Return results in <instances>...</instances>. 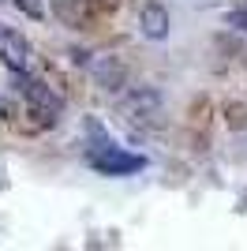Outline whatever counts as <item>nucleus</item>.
<instances>
[{
	"mask_svg": "<svg viewBox=\"0 0 247 251\" xmlns=\"http://www.w3.org/2000/svg\"><path fill=\"white\" fill-rule=\"evenodd\" d=\"M169 8L165 4H157V0H150V4H143V11H139V30L150 38V42H165L169 38Z\"/></svg>",
	"mask_w": 247,
	"mask_h": 251,
	"instance_id": "6",
	"label": "nucleus"
},
{
	"mask_svg": "<svg viewBox=\"0 0 247 251\" xmlns=\"http://www.w3.org/2000/svg\"><path fill=\"white\" fill-rule=\"evenodd\" d=\"M0 64L8 72H30V45L23 42V34L0 26Z\"/></svg>",
	"mask_w": 247,
	"mask_h": 251,
	"instance_id": "4",
	"label": "nucleus"
},
{
	"mask_svg": "<svg viewBox=\"0 0 247 251\" xmlns=\"http://www.w3.org/2000/svg\"><path fill=\"white\" fill-rule=\"evenodd\" d=\"M11 75H15V90L26 94V101H30V116L41 127H52L60 120V98L49 94V86L38 83V79H30L26 72H11Z\"/></svg>",
	"mask_w": 247,
	"mask_h": 251,
	"instance_id": "1",
	"label": "nucleus"
},
{
	"mask_svg": "<svg viewBox=\"0 0 247 251\" xmlns=\"http://www.w3.org/2000/svg\"><path fill=\"white\" fill-rule=\"evenodd\" d=\"M228 127H247V109L244 105H228Z\"/></svg>",
	"mask_w": 247,
	"mask_h": 251,
	"instance_id": "9",
	"label": "nucleus"
},
{
	"mask_svg": "<svg viewBox=\"0 0 247 251\" xmlns=\"http://www.w3.org/2000/svg\"><path fill=\"white\" fill-rule=\"evenodd\" d=\"M94 83L101 86V90H109V94H116V90L127 83V64H124L120 56H113V52L98 56V60H94Z\"/></svg>",
	"mask_w": 247,
	"mask_h": 251,
	"instance_id": "5",
	"label": "nucleus"
},
{
	"mask_svg": "<svg viewBox=\"0 0 247 251\" xmlns=\"http://www.w3.org/2000/svg\"><path fill=\"white\" fill-rule=\"evenodd\" d=\"M15 116V101L11 98H0V120H11Z\"/></svg>",
	"mask_w": 247,
	"mask_h": 251,
	"instance_id": "11",
	"label": "nucleus"
},
{
	"mask_svg": "<svg viewBox=\"0 0 247 251\" xmlns=\"http://www.w3.org/2000/svg\"><path fill=\"white\" fill-rule=\"evenodd\" d=\"M120 113L127 124H157L161 116V90L157 86H135L120 101Z\"/></svg>",
	"mask_w": 247,
	"mask_h": 251,
	"instance_id": "2",
	"label": "nucleus"
},
{
	"mask_svg": "<svg viewBox=\"0 0 247 251\" xmlns=\"http://www.w3.org/2000/svg\"><path fill=\"white\" fill-rule=\"evenodd\" d=\"M82 131H86V143H90L94 150L113 147V139H109V131H105V124L98 120V116H86V120H82Z\"/></svg>",
	"mask_w": 247,
	"mask_h": 251,
	"instance_id": "7",
	"label": "nucleus"
},
{
	"mask_svg": "<svg viewBox=\"0 0 247 251\" xmlns=\"http://www.w3.org/2000/svg\"><path fill=\"white\" fill-rule=\"evenodd\" d=\"M228 26H236V30H244V34H247V8L228 11Z\"/></svg>",
	"mask_w": 247,
	"mask_h": 251,
	"instance_id": "10",
	"label": "nucleus"
},
{
	"mask_svg": "<svg viewBox=\"0 0 247 251\" xmlns=\"http://www.w3.org/2000/svg\"><path fill=\"white\" fill-rule=\"evenodd\" d=\"M11 4H15L23 15H30V19H45V4H41V0H11Z\"/></svg>",
	"mask_w": 247,
	"mask_h": 251,
	"instance_id": "8",
	"label": "nucleus"
},
{
	"mask_svg": "<svg viewBox=\"0 0 247 251\" xmlns=\"http://www.w3.org/2000/svg\"><path fill=\"white\" fill-rule=\"evenodd\" d=\"M90 169H98L101 176H135L146 169V157L127 154L120 147H101V150H90Z\"/></svg>",
	"mask_w": 247,
	"mask_h": 251,
	"instance_id": "3",
	"label": "nucleus"
},
{
	"mask_svg": "<svg viewBox=\"0 0 247 251\" xmlns=\"http://www.w3.org/2000/svg\"><path fill=\"white\" fill-rule=\"evenodd\" d=\"M244 206H247V191H244Z\"/></svg>",
	"mask_w": 247,
	"mask_h": 251,
	"instance_id": "12",
	"label": "nucleus"
}]
</instances>
